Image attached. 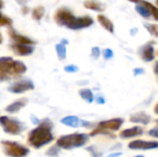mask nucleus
I'll list each match as a JSON object with an SVG mask.
<instances>
[{"instance_id": "obj_1", "label": "nucleus", "mask_w": 158, "mask_h": 157, "mask_svg": "<svg viewBox=\"0 0 158 157\" xmlns=\"http://www.w3.org/2000/svg\"><path fill=\"white\" fill-rule=\"evenodd\" d=\"M54 20L57 25L72 31L86 29L94 24V19L90 16L76 17L67 7H59L54 15Z\"/></svg>"}, {"instance_id": "obj_2", "label": "nucleus", "mask_w": 158, "mask_h": 157, "mask_svg": "<svg viewBox=\"0 0 158 157\" xmlns=\"http://www.w3.org/2000/svg\"><path fill=\"white\" fill-rule=\"evenodd\" d=\"M54 125L49 118H45L38 124V127L30 131L28 135V144L35 149L50 143L54 140L52 130Z\"/></svg>"}, {"instance_id": "obj_3", "label": "nucleus", "mask_w": 158, "mask_h": 157, "mask_svg": "<svg viewBox=\"0 0 158 157\" xmlns=\"http://www.w3.org/2000/svg\"><path fill=\"white\" fill-rule=\"evenodd\" d=\"M27 71L26 65L11 56L0 57V82L20 77Z\"/></svg>"}, {"instance_id": "obj_4", "label": "nucleus", "mask_w": 158, "mask_h": 157, "mask_svg": "<svg viewBox=\"0 0 158 157\" xmlns=\"http://www.w3.org/2000/svg\"><path fill=\"white\" fill-rule=\"evenodd\" d=\"M89 136L85 133H73L61 136L56 141V145L60 149L71 150L74 148H80L87 143Z\"/></svg>"}, {"instance_id": "obj_5", "label": "nucleus", "mask_w": 158, "mask_h": 157, "mask_svg": "<svg viewBox=\"0 0 158 157\" xmlns=\"http://www.w3.org/2000/svg\"><path fill=\"white\" fill-rule=\"evenodd\" d=\"M0 126L6 133L10 135H19L26 129V126L21 121L6 116L0 117Z\"/></svg>"}, {"instance_id": "obj_6", "label": "nucleus", "mask_w": 158, "mask_h": 157, "mask_svg": "<svg viewBox=\"0 0 158 157\" xmlns=\"http://www.w3.org/2000/svg\"><path fill=\"white\" fill-rule=\"evenodd\" d=\"M1 144L3 146L4 154L9 157H26L30 150L26 147L12 141H2Z\"/></svg>"}, {"instance_id": "obj_7", "label": "nucleus", "mask_w": 158, "mask_h": 157, "mask_svg": "<svg viewBox=\"0 0 158 157\" xmlns=\"http://www.w3.org/2000/svg\"><path fill=\"white\" fill-rule=\"evenodd\" d=\"M131 3H136L135 10L144 19L154 18L155 20H157V8L152 3L146 0H129Z\"/></svg>"}, {"instance_id": "obj_8", "label": "nucleus", "mask_w": 158, "mask_h": 157, "mask_svg": "<svg viewBox=\"0 0 158 157\" xmlns=\"http://www.w3.org/2000/svg\"><path fill=\"white\" fill-rule=\"evenodd\" d=\"M33 89H34V84L32 81L29 79H24V80H20L16 82H13L7 88L8 92L12 93H16V94L23 93L25 92H29Z\"/></svg>"}, {"instance_id": "obj_9", "label": "nucleus", "mask_w": 158, "mask_h": 157, "mask_svg": "<svg viewBox=\"0 0 158 157\" xmlns=\"http://www.w3.org/2000/svg\"><path fill=\"white\" fill-rule=\"evenodd\" d=\"M155 43H156L154 41L149 42L139 49V54L143 61L152 62L153 60H155V57H156V51H155V46H154Z\"/></svg>"}, {"instance_id": "obj_10", "label": "nucleus", "mask_w": 158, "mask_h": 157, "mask_svg": "<svg viewBox=\"0 0 158 157\" xmlns=\"http://www.w3.org/2000/svg\"><path fill=\"white\" fill-rule=\"evenodd\" d=\"M10 47L13 53L19 56H28L31 55L34 51V45H31V44L13 43H11Z\"/></svg>"}, {"instance_id": "obj_11", "label": "nucleus", "mask_w": 158, "mask_h": 157, "mask_svg": "<svg viewBox=\"0 0 158 157\" xmlns=\"http://www.w3.org/2000/svg\"><path fill=\"white\" fill-rule=\"evenodd\" d=\"M62 124L68 126V127H71V128H80V127H85L88 128L90 127L92 124L88 121L82 120L80 118L76 117V116H68L65 117L61 119L60 121Z\"/></svg>"}, {"instance_id": "obj_12", "label": "nucleus", "mask_w": 158, "mask_h": 157, "mask_svg": "<svg viewBox=\"0 0 158 157\" xmlns=\"http://www.w3.org/2000/svg\"><path fill=\"white\" fill-rule=\"evenodd\" d=\"M157 147V142H147V141L136 140L129 143V148L131 150H152V149H156Z\"/></svg>"}, {"instance_id": "obj_13", "label": "nucleus", "mask_w": 158, "mask_h": 157, "mask_svg": "<svg viewBox=\"0 0 158 157\" xmlns=\"http://www.w3.org/2000/svg\"><path fill=\"white\" fill-rule=\"evenodd\" d=\"M123 123H124L123 118H112V119H108V120L100 122L98 124V128H101L104 130H109L112 131H117L121 128Z\"/></svg>"}, {"instance_id": "obj_14", "label": "nucleus", "mask_w": 158, "mask_h": 157, "mask_svg": "<svg viewBox=\"0 0 158 157\" xmlns=\"http://www.w3.org/2000/svg\"><path fill=\"white\" fill-rule=\"evenodd\" d=\"M7 33L9 35V37L11 38V40L14 42V43H25V44H31V45H34L36 43L35 41L31 40V38H29L28 36H25V35H22L19 32H17L14 29L12 28H9L8 31H7Z\"/></svg>"}, {"instance_id": "obj_15", "label": "nucleus", "mask_w": 158, "mask_h": 157, "mask_svg": "<svg viewBox=\"0 0 158 157\" xmlns=\"http://www.w3.org/2000/svg\"><path fill=\"white\" fill-rule=\"evenodd\" d=\"M143 134V130L139 126H135L133 128L126 129V130H122L120 132L119 136L122 139H130V138H133L136 136H141Z\"/></svg>"}, {"instance_id": "obj_16", "label": "nucleus", "mask_w": 158, "mask_h": 157, "mask_svg": "<svg viewBox=\"0 0 158 157\" xmlns=\"http://www.w3.org/2000/svg\"><path fill=\"white\" fill-rule=\"evenodd\" d=\"M130 121L132 123H140L143 125H148L151 121V117L145 112H138L131 116Z\"/></svg>"}, {"instance_id": "obj_17", "label": "nucleus", "mask_w": 158, "mask_h": 157, "mask_svg": "<svg viewBox=\"0 0 158 157\" xmlns=\"http://www.w3.org/2000/svg\"><path fill=\"white\" fill-rule=\"evenodd\" d=\"M28 103V99L26 98H20L15 102H13L12 104L8 105L6 107V111L7 113H10V114H14V113H17L19 112L22 107H24Z\"/></svg>"}, {"instance_id": "obj_18", "label": "nucleus", "mask_w": 158, "mask_h": 157, "mask_svg": "<svg viewBox=\"0 0 158 157\" xmlns=\"http://www.w3.org/2000/svg\"><path fill=\"white\" fill-rule=\"evenodd\" d=\"M83 6L87 9H91L96 12H102L106 9V6L98 0H85Z\"/></svg>"}, {"instance_id": "obj_19", "label": "nucleus", "mask_w": 158, "mask_h": 157, "mask_svg": "<svg viewBox=\"0 0 158 157\" xmlns=\"http://www.w3.org/2000/svg\"><path fill=\"white\" fill-rule=\"evenodd\" d=\"M97 20L105 30H106L110 33H114V30H115L114 24L107 17H106L105 15H98Z\"/></svg>"}, {"instance_id": "obj_20", "label": "nucleus", "mask_w": 158, "mask_h": 157, "mask_svg": "<svg viewBox=\"0 0 158 157\" xmlns=\"http://www.w3.org/2000/svg\"><path fill=\"white\" fill-rule=\"evenodd\" d=\"M79 94H80V96L83 99V100H85L87 103H93L94 102V93H93V92L90 90V89H81V90H80L79 91Z\"/></svg>"}, {"instance_id": "obj_21", "label": "nucleus", "mask_w": 158, "mask_h": 157, "mask_svg": "<svg viewBox=\"0 0 158 157\" xmlns=\"http://www.w3.org/2000/svg\"><path fill=\"white\" fill-rule=\"evenodd\" d=\"M44 12H45V9L44 6H38L36 7H34L32 9V12H31V17L33 19L39 21L43 19L44 15Z\"/></svg>"}, {"instance_id": "obj_22", "label": "nucleus", "mask_w": 158, "mask_h": 157, "mask_svg": "<svg viewBox=\"0 0 158 157\" xmlns=\"http://www.w3.org/2000/svg\"><path fill=\"white\" fill-rule=\"evenodd\" d=\"M56 54L57 56L60 60H64L67 57V48H66V44L63 43H58L56 45Z\"/></svg>"}, {"instance_id": "obj_23", "label": "nucleus", "mask_w": 158, "mask_h": 157, "mask_svg": "<svg viewBox=\"0 0 158 157\" xmlns=\"http://www.w3.org/2000/svg\"><path fill=\"white\" fill-rule=\"evenodd\" d=\"M12 23H13L12 19L0 12V27H11Z\"/></svg>"}, {"instance_id": "obj_24", "label": "nucleus", "mask_w": 158, "mask_h": 157, "mask_svg": "<svg viewBox=\"0 0 158 157\" xmlns=\"http://www.w3.org/2000/svg\"><path fill=\"white\" fill-rule=\"evenodd\" d=\"M144 27L146 28V30L149 31V33H151L152 35H154L155 37L158 36V27L157 24H151V23H144Z\"/></svg>"}, {"instance_id": "obj_25", "label": "nucleus", "mask_w": 158, "mask_h": 157, "mask_svg": "<svg viewBox=\"0 0 158 157\" xmlns=\"http://www.w3.org/2000/svg\"><path fill=\"white\" fill-rule=\"evenodd\" d=\"M97 134H103V135H106V136H109V137H111V138H116V136L114 135H112L110 132H108L107 131V130H104V129H101V128H98V129H95V130H94L92 132H91V136H95V135H97Z\"/></svg>"}, {"instance_id": "obj_26", "label": "nucleus", "mask_w": 158, "mask_h": 157, "mask_svg": "<svg viewBox=\"0 0 158 157\" xmlns=\"http://www.w3.org/2000/svg\"><path fill=\"white\" fill-rule=\"evenodd\" d=\"M59 152H60V148L56 144V145L52 146L51 148H49V149L46 151V154H45V155L51 157H57Z\"/></svg>"}, {"instance_id": "obj_27", "label": "nucleus", "mask_w": 158, "mask_h": 157, "mask_svg": "<svg viewBox=\"0 0 158 157\" xmlns=\"http://www.w3.org/2000/svg\"><path fill=\"white\" fill-rule=\"evenodd\" d=\"M85 150L90 153V155H92V157H102V155H103V154L100 153L99 151H97L96 147L94 146V145H91V146L85 148Z\"/></svg>"}, {"instance_id": "obj_28", "label": "nucleus", "mask_w": 158, "mask_h": 157, "mask_svg": "<svg viewBox=\"0 0 158 157\" xmlns=\"http://www.w3.org/2000/svg\"><path fill=\"white\" fill-rule=\"evenodd\" d=\"M64 70L67 73H75V72L79 71V68L75 65H68L64 68Z\"/></svg>"}, {"instance_id": "obj_29", "label": "nucleus", "mask_w": 158, "mask_h": 157, "mask_svg": "<svg viewBox=\"0 0 158 157\" xmlns=\"http://www.w3.org/2000/svg\"><path fill=\"white\" fill-rule=\"evenodd\" d=\"M103 56H104L105 59L108 60V59H111L114 56V53H113V51L111 49L107 48V49H105L103 51Z\"/></svg>"}, {"instance_id": "obj_30", "label": "nucleus", "mask_w": 158, "mask_h": 157, "mask_svg": "<svg viewBox=\"0 0 158 157\" xmlns=\"http://www.w3.org/2000/svg\"><path fill=\"white\" fill-rule=\"evenodd\" d=\"M100 53H101V51H100L99 47H94L92 49V56L94 59H97L100 56Z\"/></svg>"}, {"instance_id": "obj_31", "label": "nucleus", "mask_w": 158, "mask_h": 157, "mask_svg": "<svg viewBox=\"0 0 158 157\" xmlns=\"http://www.w3.org/2000/svg\"><path fill=\"white\" fill-rule=\"evenodd\" d=\"M133 73H134L135 76H139V75H142V74L144 73V69L142 68H136L133 69Z\"/></svg>"}, {"instance_id": "obj_32", "label": "nucleus", "mask_w": 158, "mask_h": 157, "mask_svg": "<svg viewBox=\"0 0 158 157\" xmlns=\"http://www.w3.org/2000/svg\"><path fill=\"white\" fill-rule=\"evenodd\" d=\"M149 135L155 137V138H158V129L157 128H154L152 130H150L149 131Z\"/></svg>"}, {"instance_id": "obj_33", "label": "nucleus", "mask_w": 158, "mask_h": 157, "mask_svg": "<svg viewBox=\"0 0 158 157\" xmlns=\"http://www.w3.org/2000/svg\"><path fill=\"white\" fill-rule=\"evenodd\" d=\"M96 102H97L98 104H100V105H104V104L106 103V100H105V98H104V97H102V96H98V97L96 98Z\"/></svg>"}, {"instance_id": "obj_34", "label": "nucleus", "mask_w": 158, "mask_h": 157, "mask_svg": "<svg viewBox=\"0 0 158 157\" xmlns=\"http://www.w3.org/2000/svg\"><path fill=\"white\" fill-rule=\"evenodd\" d=\"M31 122L33 123V124H35V125H37V124H39L40 123V120L35 117V116H31Z\"/></svg>"}, {"instance_id": "obj_35", "label": "nucleus", "mask_w": 158, "mask_h": 157, "mask_svg": "<svg viewBox=\"0 0 158 157\" xmlns=\"http://www.w3.org/2000/svg\"><path fill=\"white\" fill-rule=\"evenodd\" d=\"M17 1V3L19 4V5H20V6H25L30 0H16Z\"/></svg>"}, {"instance_id": "obj_36", "label": "nucleus", "mask_w": 158, "mask_h": 157, "mask_svg": "<svg viewBox=\"0 0 158 157\" xmlns=\"http://www.w3.org/2000/svg\"><path fill=\"white\" fill-rule=\"evenodd\" d=\"M120 155H122V153H112L107 157H119Z\"/></svg>"}, {"instance_id": "obj_37", "label": "nucleus", "mask_w": 158, "mask_h": 157, "mask_svg": "<svg viewBox=\"0 0 158 157\" xmlns=\"http://www.w3.org/2000/svg\"><path fill=\"white\" fill-rule=\"evenodd\" d=\"M21 12H22V14L24 15V14H27L28 12H29V7L28 6H23L22 8H21Z\"/></svg>"}, {"instance_id": "obj_38", "label": "nucleus", "mask_w": 158, "mask_h": 157, "mask_svg": "<svg viewBox=\"0 0 158 157\" xmlns=\"http://www.w3.org/2000/svg\"><path fill=\"white\" fill-rule=\"evenodd\" d=\"M61 43H63V44H66V45H67V44L69 43V41H68V40H66V39H62V40H61Z\"/></svg>"}, {"instance_id": "obj_39", "label": "nucleus", "mask_w": 158, "mask_h": 157, "mask_svg": "<svg viewBox=\"0 0 158 157\" xmlns=\"http://www.w3.org/2000/svg\"><path fill=\"white\" fill-rule=\"evenodd\" d=\"M3 6H4V1L3 0H0V9L3 8Z\"/></svg>"}, {"instance_id": "obj_40", "label": "nucleus", "mask_w": 158, "mask_h": 157, "mask_svg": "<svg viewBox=\"0 0 158 157\" xmlns=\"http://www.w3.org/2000/svg\"><path fill=\"white\" fill-rule=\"evenodd\" d=\"M2 42H3V36H2V33L0 32V44L2 43Z\"/></svg>"}, {"instance_id": "obj_41", "label": "nucleus", "mask_w": 158, "mask_h": 157, "mask_svg": "<svg viewBox=\"0 0 158 157\" xmlns=\"http://www.w3.org/2000/svg\"><path fill=\"white\" fill-rule=\"evenodd\" d=\"M135 157H144L143 155H137V156H135Z\"/></svg>"}]
</instances>
